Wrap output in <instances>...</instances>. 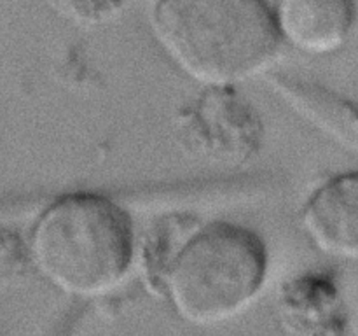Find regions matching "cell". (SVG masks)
I'll return each instance as SVG.
<instances>
[{
	"label": "cell",
	"mask_w": 358,
	"mask_h": 336,
	"mask_svg": "<svg viewBox=\"0 0 358 336\" xmlns=\"http://www.w3.org/2000/svg\"><path fill=\"white\" fill-rule=\"evenodd\" d=\"M152 30L180 72L215 88L261 76L283 44L266 0H156Z\"/></svg>",
	"instance_id": "cell-1"
},
{
	"label": "cell",
	"mask_w": 358,
	"mask_h": 336,
	"mask_svg": "<svg viewBox=\"0 0 358 336\" xmlns=\"http://www.w3.org/2000/svg\"><path fill=\"white\" fill-rule=\"evenodd\" d=\"M34 268L69 296L96 298L124 282L135 258L128 212L107 196L72 192L49 203L27 240Z\"/></svg>",
	"instance_id": "cell-2"
},
{
	"label": "cell",
	"mask_w": 358,
	"mask_h": 336,
	"mask_svg": "<svg viewBox=\"0 0 358 336\" xmlns=\"http://www.w3.org/2000/svg\"><path fill=\"white\" fill-rule=\"evenodd\" d=\"M266 275L268 251L259 234L240 224L212 223L180 245L161 284L178 317L215 326L250 308Z\"/></svg>",
	"instance_id": "cell-3"
},
{
	"label": "cell",
	"mask_w": 358,
	"mask_h": 336,
	"mask_svg": "<svg viewBox=\"0 0 358 336\" xmlns=\"http://www.w3.org/2000/svg\"><path fill=\"white\" fill-rule=\"evenodd\" d=\"M285 44L311 56L339 51L357 21L355 0H276L273 9Z\"/></svg>",
	"instance_id": "cell-4"
},
{
	"label": "cell",
	"mask_w": 358,
	"mask_h": 336,
	"mask_svg": "<svg viewBox=\"0 0 358 336\" xmlns=\"http://www.w3.org/2000/svg\"><path fill=\"white\" fill-rule=\"evenodd\" d=\"M303 226L325 254L358 259V172L324 182L306 202Z\"/></svg>",
	"instance_id": "cell-5"
},
{
	"label": "cell",
	"mask_w": 358,
	"mask_h": 336,
	"mask_svg": "<svg viewBox=\"0 0 358 336\" xmlns=\"http://www.w3.org/2000/svg\"><path fill=\"white\" fill-rule=\"evenodd\" d=\"M27 259H30L27 244L13 230L0 224V286L14 279Z\"/></svg>",
	"instance_id": "cell-6"
},
{
	"label": "cell",
	"mask_w": 358,
	"mask_h": 336,
	"mask_svg": "<svg viewBox=\"0 0 358 336\" xmlns=\"http://www.w3.org/2000/svg\"><path fill=\"white\" fill-rule=\"evenodd\" d=\"M357 332H358V317H357Z\"/></svg>",
	"instance_id": "cell-7"
}]
</instances>
